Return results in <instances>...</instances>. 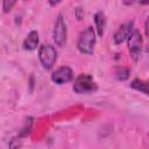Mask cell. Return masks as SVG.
<instances>
[{"label":"cell","instance_id":"cell-1","mask_svg":"<svg viewBox=\"0 0 149 149\" xmlns=\"http://www.w3.org/2000/svg\"><path fill=\"white\" fill-rule=\"evenodd\" d=\"M97 43V35L93 27H86L79 33L77 40V49L84 55H92L94 52V47Z\"/></svg>","mask_w":149,"mask_h":149},{"label":"cell","instance_id":"cell-2","mask_svg":"<svg viewBox=\"0 0 149 149\" xmlns=\"http://www.w3.org/2000/svg\"><path fill=\"white\" fill-rule=\"evenodd\" d=\"M98 88L93 77L88 73H80L74 79L72 90L78 94H88L95 92Z\"/></svg>","mask_w":149,"mask_h":149},{"label":"cell","instance_id":"cell-3","mask_svg":"<svg viewBox=\"0 0 149 149\" xmlns=\"http://www.w3.org/2000/svg\"><path fill=\"white\" fill-rule=\"evenodd\" d=\"M38 59L45 70H51L57 61V50L51 44H42L38 49Z\"/></svg>","mask_w":149,"mask_h":149},{"label":"cell","instance_id":"cell-4","mask_svg":"<svg viewBox=\"0 0 149 149\" xmlns=\"http://www.w3.org/2000/svg\"><path fill=\"white\" fill-rule=\"evenodd\" d=\"M127 42H128V50H129L132 58L135 62H137V59L141 56L142 47H143V37H142L140 30L134 29L132 31V34L129 35V37L127 38Z\"/></svg>","mask_w":149,"mask_h":149},{"label":"cell","instance_id":"cell-5","mask_svg":"<svg viewBox=\"0 0 149 149\" xmlns=\"http://www.w3.org/2000/svg\"><path fill=\"white\" fill-rule=\"evenodd\" d=\"M66 37H68V29H66L65 21L63 19V15L58 14L56 17L54 31H52L54 42L56 43L57 47H64L66 43Z\"/></svg>","mask_w":149,"mask_h":149},{"label":"cell","instance_id":"cell-6","mask_svg":"<svg viewBox=\"0 0 149 149\" xmlns=\"http://www.w3.org/2000/svg\"><path fill=\"white\" fill-rule=\"evenodd\" d=\"M73 79V71L69 66H61L51 73V80L57 85L70 83Z\"/></svg>","mask_w":149,"mask_h":149},{"label":"cell","instance_id":"cell-7","mask_svg":"<svg viewBox=\"0 0 149 149\" xmlns=\"http://www.w3.org/2000/svg\"><path fill=\"white\" fill-rule=\"evenodd\" d=\"M134 22L133 21H129V22H126V23H122L118 29L114 33V36H113V41L115 44H121L122 42H125L129 35L132 34V31L134 30Z\"/></svg>","mask_w":149,"mask_h":149},{"label":"cell","instance_id":"cell-8","mask_svg":"<svg viewBox=\"0 0 149 149\" xmlns=\"http://www.w3.org/2000/svg\"><path fill=\"white\" fill-rule=\"evenodd\" d=\"M37 45H38V33L36 30H31L24 38L22 47L27 51H33L37 48Z\"/></svg>","mask_w":149,"mask_h":149},{"label":"cell","instance_id":"cell-9","mask_svg":"<svg viewBox=\"0 0 149 149\" xmlns=\"http://www.w3.org/2000/svg\"><path fill=\"white\" fill-rule=\"evenodd\" d=\"M94 23H95V30L99 37H102L105 34L106 28V16L102 12H97L94 14Z\"/></svg>","mask_w":149,"mask_h":149},{"label":"cell","instance_id":"cell-10","mask_svg":"<svg viewBox=\"0 0 149 149\" xmlns=\"http://www.w3.org/2000/svg\"><path fill=\"white\" fill-rule=\"evenodd\" d=\"M130 87L136 90V91H140L142 92L143 94H148V84L147 81H143L141 79H134L132 83H130Z\"/></svg>","mask_w":149,"mask_h":149},{"label":"cell","instance_id":"cell-11","mask_svg":"<svg viewBox=\"0 0 149 149\" xmlns=\"http://www.w3.org/2000/svg\"><path fill=\"white\" fill-rule=\"evenodd\" d=\"M115 77L119 80H126L129 77V69H127V68H118L115 70Z\"/></svg>","mask_w":149,"mask_h":149},{"label":"cell","instance_id":"cell-12","mask_svg":"<svg viewBox=\"0 0 149 149\" xmlns=\"http://www.w3.org/2000/svg\"><path fill=\"white\" fill-rule=\"evenodd\" d=\"M16 5V1H13V0H5L2 1V9L5 13H9L12 10V8Z\"/></svg>","mask_w":149,"mask_h":149},{"label":"cell","instance_id":"cell-13","mask_svg":"<svg viewBox=\"0 0 149 149\" xmlns=\"http://www.w3.org/2000/svg\"><path fill=\"white\" fill-rule=\"evenodd\" d=\"M9 149H20L21 148V140L20 137H13L9 141Z\"/></svg>","mask_w":149,"mask_h":149},{"label":"cell","instance_id":"cell-14","mask_svg":"<svg viewBox=\"0 0 149 149\" xmlns=\"http://www.w3.org/2000/svg\"><path fill=\"white\" fill-rule=\"evenodd\" d=\"M76 16H77L78 20H81V19H83V16H84V10H83L80 7L76 8Z\"/></svg>","mask_w":149,"mask_h":149}]
</instances>
